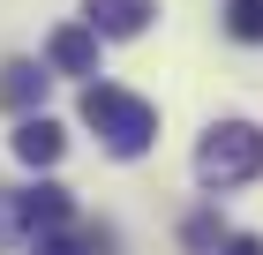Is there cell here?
<instances>
[{
	"instance_id": "obj_1",
	"label": "cell",
	"mask_w": 263,
	"mask_h": 255,
	"mask_svg": "<svg viewBox=\"0 0 263 255\" xmlns=\"http://www.w3.org/2000/svg\"><path fill=\"white\" fill-rule=\"evenodd\" d=\"M83 128H98V143L113 158H143L151 135H158V105L121 90V83H90L83 90Z\"/></svg>"
},
{
	"instance_id": "obj_2",
	"label": "cell",
	"mask_w": 263,
	"mask_h": 255,
	"mask_svg": "<svg viewBox=\"0 0 263 255\" xmlns=\"http://www.w3.org/2000/svg\"><path fill=\"white\" fill-rule=\"evenodd\" d=\"M256 173H263V128L256 120H218L196 143V180L203 188H241Z\"/></svg>"
},
{
	"instance_id": "obj_3",
	"label": "cell",
	"mask_w": 263,
	"mask_h": 255,
	"mask_svg": "<svg viewBox=\"0 0 263 255\" xmlns=\"http://www.w3.org/2000/svg\"><path fill=\"white\" fill-rule=\"evenodd\" d=\"M8 210H15V233H61L68 218H76V195H68L61 180H38V188H15L8 195Z\"/></svg>"
},
{
	"instance_id": "obj_4",
	"label": "cell",
	"mask_w": 263,
	"mask_h": 255,
	"mask_svg": "<svg viewBox=\"0 0 263 255\" xmlns=\"http://www.w3.org/2000/svg\"><path fill=\"white\" fill-rule=\"evenodd\" d=\"M151 15H158V0H83V30L98 45L105 38H143Z\"/></svg>"
},
{
	"instance_id": "obj_5",
	"label": "cell",
	"mask_w": 263,
	"mask_h": 255,
	"mask_svg": "<svg viewBox=\"0 0 263 255\" xmlns=\"http://www.w3.org/2000/svg\"><path fill=\"white\" fill-rule=\"evenodd\" d=\"M45 68H61V75H98V38H90L83 23H61V30L45 38Z\"/></svg>"
},
{
	"instance_id": "obj_6",
	"label": "cell",
	"mask_w": 263,
	"mask_h": 255,
	"mask_svg": "<svg viewBox=\"0 0 263 255\" xmlns=\"http://www.w3.org/2000/svg\"><path fill=\"white\" fill-rule=\"evenodd\" d=\"M61 150H68V135H61V120H45V113H23V128H15V158L23 165H61Z\"/></svg>"
},
{
	"instance_id": "obj_7",
	"label": "cell",
	"mask_w": 263,
	"mask_h": 255,
	"mask_svg": "<svg viewBox=\"0 0 263 255\" xmlns=\"http://www.w3.org/2000/svg\"><path fill=\"white\" fill-rule=\"evenodd\" d=\"M38 98H45V75H38V60H0V105L30 113Z\"/></svg>"
},
{
	"instance_id": "obj_8",
	"label": "cell",
	"mask_w": 263,
	"mask_h": 255,
	"mask_svg": "<svg viewBox=\"0 0 263 255\" xmlns=\"http://www.w3.org/2000/svg\"><path fill=\"white\" fill-rule=\"evenodd\" d=\"M98 248H105V225H83V233L61 225V233H38V240H30V255H98Z\"/></svg>"
},
{
	"instance_id": "obj_9",
	"label": "cell",
	"mask_w": 263,
	"mask_h": 255,
	"mask_svg": "<svg viewBox=\"0 0 263 255\" xmlns=\"http://www.w3.org/2000/svg\"><path fill=\"white\" fill-rule=\"evenodd\" d=\"M226 30L241 45H263V0H226Z\"/></svg>"
},
{
	"instance_id": "obj_10",
	"label": "cell",
	"mask_w": 263,
	"mask_h": 255,
	"mask_svg": "<svg viewBox=\"0 0 263 255\" xmlns=\"http://www.w3.org/2000/svg\"><path fill=\"white\" fill-rule=\"evenodd\" d=\"M181 233H188V248H226V225H218L211 210H196V218L181 225Z\"/></svg>"
},
{
	"instance_id": "obj_11",
	"label": "cell",
	"mask_w": 263,
	"mask_h": 255,
	"mask_svg": "<svg viewBox=\"0 0 263 255\" xmlns=\"http://www.w3.org/2000/svg\"><path fill=\"white\" fill-rule=\"evenodd\" d=\"M218 255H263V233H226Z\"/></svg>"
},
{
	"instance_id": "obj_12",
	"label": "cell",
	"mask_w": 263,
	"mask_h": 255,
	"mask_svg": "<svg viewBox=\"0 0 263 255\" xmlns=\"http://www.w3.org/2000/svg\"><path fill=\"white\" fill-rule=\"evenodd\" d=\"M8 225H15V210H8V195H0V233H8Z\"/></svg>"
}]
</instances>
